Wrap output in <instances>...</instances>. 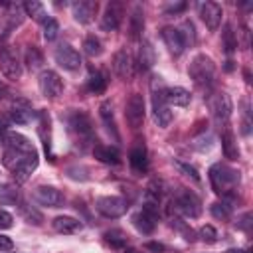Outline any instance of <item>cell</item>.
<instances>
[{
	"label": "cell",
	"instance_id": "1",
	"mask_svg": "<svg viewBox=\"0 0 253 253\" xmlns=\"http://www.w3.org/2000/svg\"><path fill=\"white\" fill-rule=\"evenodd\" d=\"M150 89H152V119L160 128H166L172 123V111L170 105L164 99V83L160 75H152L150 81Z\"/></svg>",
	"mask_w": 253,
	"mask_h": 253
},
{
	"label": "cell",
	"instance_id": "2",
	"mask_svg": "<svg viewBox=\"0 0 253 253\" xmlns=\"http://www.w3.org/2000/svg\"><path fill=\"white\" fill-rule=\"evenodd\" d=\"M210 182L215 194L219 196H229L233 192V188L239 184V172L229 168L227 164H213L210 168Z\"/></svg>",
	"mask_w": 253,
	"mask_h": 253
},
{
	"label": "cell",
	"instance_id": "3",
	"mask_svg": "<svg viewBox=\"0 0 253 253\" xmlns=\"http://www.w3.org/2000/svg\"><path fill=\"white\" fill-rule=\"evenodd\" d=\"M188 75L200 89H210L215 79V63L206 53H198L188 67Z\"/></svg>",
	"mask_w": 253,
	"mask_h": 253
},
{
	"label": "cell",
	"instance_id": "4",
	"mask_svg": "<svg viewBox=\"0 0 253 253\" xmlns=\"http://www.w3.org/2000/svg\"><path fill=\"white\" fill-rule=\"evenodd\" d=\"M95 210L107 219H117V217L126 213L128 202L125 198H121V196H103V198H97Z\"/></svg>",
	"mask_w": 253,
	"mask_h": 253
},
{
	"label": "cell",
	"instance_id": "5",
	"mask_svg": "<svg viewBox=\"0 0 253 253\" xmlns=\"http://www.w3.org/2000/svg\"><path fill=\"white\" fill-rule=\"evenodd\" d=\"M208 105L211 109V115H213L215 125H219V126L221 125H227V121L231 117V109H233L229 95L223 93V91H215V93H211L208 97Z\"/></svg>",
	"mask_w": 253,
	"mask_h": 253
},
{
	"label": "cell",
	"instance_id": "6",
	"mask_svg": "<svg viewBox=\"0 0 253 253\" xmlns=\"http://www.w3.org/2000/svg\"><path fill=\"white\" fill-rule=\"evenodd\" d=\"M0 71L6 79L10 81H18L22 77V63H20V57L16 53L14 47L6 45L0 49Z\"/></svg>",
	"mask_w": 253,
	"mask_h": 253
},
{
	"label": "cell",
	"instance_id": "7",
	"mask_svg": "<svg viewBox=\"0 0 253 253\" xmlns=\"http://www.w3.org/2000/svg\"><path fill=\"white\" fill-rule=\"evenodd\" d=\"M144 115H146V107H144V97L140 93H132L125 105V119L130 125V128H140L144 123Z\"/></svg>",
	"mask_w": 253,
	"mask_h": 253
},
{
	"label": "cell",
	"instance_id": "8",
	"mask_svg": "<svg viewBox=\"0 0 253 253\" xmlns=\"http://www.w3.org/2000/svg\"><path fill=\"white\" fill-rule=\"evenodd\" d=\"M174 208H176L182 215L194 219V217H198V215L202 213V200H200L194 192L182 190V192H178L176 198H174Z\"/></svg>",
	"mask_w": 253,
	"mask_h": 253
},
{
	"label": "cell",
	"instance_id": "9",
	"mask_svg": "<svg viewBox=\"0 0 253 253\" xmlns=\"http://www.w3.org/2000/svg\"><path fill=\"white\" fill-rule=\"evenodd\" d=\"M67 125H69V130L81 138V140H91L93 138V125H91V119L87 113L83 111H71L69 117H67Z\"/></svg>",
	"mask_w": 253,
	"mask_h": 253
},
{
	"label": "cell",
	"instance_id": "10",
	"mask_svg": "<svg viewBox=\"0 0 253 253\" xmlns=\"http://www.w3.org/2000/svg\"><path fill=\"white\" fill-rule=\"evenodd\" d=\"M38 87H40L42 95L47 97V99H57V97L63 93V81H61V77H59L55 71H51V69H45V71L40 73V77H38Z\"/></svg>",
	"mask_w": 253,
	"mask_h": 253
},
{
	"label": "cell",
	"instance_id": "11",
	"mask_svg": "<svg viewBox=\"0 0 253 253\" xmlns=\"http://www.w3.org/2000/svg\"><path fill=\"white\" fill-rule=\"evenodd\" d=\"M53 59L65 71H77L81 67V55L69 43H59L55 47V51H53Z\"/></svg>",
	"mask_w": 253,
	"mask_h": 253
},
{
	"label": "cell",
	"instance_id": "12",
	"mask_svg": "<svg viewBox=\"0 0 253 253\" xmlns=\"http://www.w3.org/2000/svg\"><path fill=\"white\" fill-rule=\"evenodd\" d=\"M123 16H125V10H123V4L121 2H109L105 6V12L101 16V28L105 32H113L121 26L123 22Z\"/></svg>",
	"mask_w": 253,
	"mask_h": 253
},
{
	"label": "cell",
	"instance_id": "13",
	"mask_svg": "<svg viewBox=\"0 0 253 253\" xmlns=\"http://www.w3.org/2000/svg\"><path fill=\"white\" fill-rule=\"evenodd\" d=\"M221 16H223V10L219 4H215V2H202L200 4V18L208 26V30L215 32L221 24Z\"/></svg>",
	"mask_w": 253,
	"mask_h": 253
},
{
	"label": "cell",
	"instance_id": "14",
	"mask_svg": "<svg viewBox=\"0 0 253 253\" xmlns=\"http://www.w3.org/2000/svg\"><path fill=\"white\" fill-rule=\"evenodd\" d=\"M6 115H8V121L16 123V125H26L36 117V113L32 111L30 103L24 101V99H14V103H12V107L8 109Z\"/></svg>",
	"mask_w": 253,
	"mask_h": 253
},
{
	"label": "cell",
	"instance_id": "15",
	"mask_svg": "<svg viewBox=\"0 0 253 253\" xmlns=\"http://www.w3.org/2000/svg\"><path fill=\"white\" fill-rule=\"evenodd\" d=\"M128 162H130V168L136 172V174H142L148 170V152H146V144L144 140H134L130 152H128Z\"/></svg>",
	"mask_w": 253,
	"mask_h": 253
},
{
	"label": "cell",
	"instance_id": "16",
	"mask_svg": "<svg viewBox=\"0 0 253 253\" xmlns=\"http://www.w3.org/2000/svg\"><path fill=\"white\" fill-rule=\"evenodd\" d=\"M132 69H134V63H132V57L128 53V49H119L113 57V71L119 79H130L132 77Z\"/></svg>",
	"mask_w": 253,
	"mask_h": 253
},
{
	"label": "cell",
	"instance_id": "17",
	"mask_svg": "<svg viewBox=\"0 0 253 253\" xmlns=\"http://www.w3.org/2000/svg\"><path fill=\"white\" fill-rule=\"evenodd\" d=\"M34 198L38 204L47 208H59L63 204V194L53 186H38L34 192Z\"/></svg>",
	"mask_w": 253,
	"mask_h": 253
},
{
	"label": "cell",
	"instance_id": "18",
	"mask_svg": "<svg viewBox=\"0 0 253 253\" xmlns=\"http://www.w3.org/2000/svg\"><path fill=\"white\" fill-rule=\"evenodd\" d=\"M97 8H99V4L95 0H77L71 4L73 18L79 24H89L93 20V16L97 14Z\"/></svg>",
	"mask_w": 253,
	"mask_h": 253
},
{
	"label": "cell",
	"instance_id": "19",
	"mask_svg": "<svg viewBox=\"0 0 253 253\" xmlns=\"http://www.w3.org/2000/svg\"><path fill=\"white\" fill-rule=\"evenodd\" d=\"M162 40H164V43H166V47L172 55H182L184 53L186 43H184V38H182L178 28H174V26L162 28Z\"/></svg>",
	"mask_w": 253,
	"mask_h": 253
},
{
	"label": "cell",
	"instance_id": "20",
	"mask_svg": "<svg viewBox=\"0 0 253 253\" xmlns=\"http://www.w3.org/2000/svg\"><path fill=\"white\" fill-rule=\"evenodd\" d=\"M38 162H40V158H38V152L34 150V152H30L14 170H12V174H14V178H16V182L18 184H22V182H26L30 176H32V172L38 168Z\"/></svg>",
	"mask_w": 253,
	"mask_h": 253
},
{
	"label": "cell",
	"instance_id": "21",
	"mask_svg": "<svg viewBox=\"0 0 253 253\" xmlns=\"http://www.w3.org/2000/svg\"><path fill=\"white\" fill-rule=\"evenodd\" d=\"M156 221H158V215H154V213H150L146 210H140V211H136L132 215V225L144 235H150L156 229Z\"/></svg>",
	"mask_w": 253,
	"mask_h": 253
},
{
	"label": "cell",
	"instance_id": "22",
	"mask_svg": "<svg viewBox=\"0 0 253 253\" xmlns=\"http://www.w3.org/2000/svg\"><path fill=\"white\" fill-rule=\"evenodd\" d=\"M51 227L57 231V233H63V235H71V233H79L83 229V223L71 215H57L53 217L51 221Z\"/></svg>",
	"mask_w": 253,
	"mask_h": 253
},
{
	"label": "cell",
	"instance_id": "23",
	"mask_svg": "<svg viewBox=\"0 0 253 253\" xmlns=\"http://www.w3.org/2000/svg\"><path fill=\"white\" fill-rule=\"evenodd\" d=\"M164 99L168 105H174V107H188L190 101H192V95L188 89L184 87H166L164 89Z\"/></svg>",
	"mask_w": 253,
	"mask_h": 253
},
{
	"label": "cell",
	"instance_id": "24",
	"mask_svg": "<svg viewBox=\"0 0 253 253\" xmlns=\"http://www.w3.org/2000/svg\"><path fill=\"white\" fill-rule=\"evenodd\" d=\"M4 146H10V148H16V150H22V152H32L36 150L30 142L28 136L20 134V132H14V130H6L4 132V138H2Z\"/></svg>",
	"mask_w": 253,
	"mask_h": 253
},
{
	"label": "cell",
	"instance_id": "25",
	"mask_svg": "<svg viewBox=\"0 0 253 253\" xmlns=\"http://www.w3.org/2000/svg\"><path fill=\"white\" fill-rule=\"evenodd\" d=\"M99 117H101L105 128H107V132H109L115 140H119V132H117V125H115L113 105H111V101H103V103H101V107H99Z\"/></svg>",
	"mask_w": 253,
	"mask_h": 253
},
{
	"label": "cell",
	"instance_id": "26",
	"mask_svg": "<svg viewBox=\"0 0 253 253\" xmlns=\"http://www.w3.org/2000/svg\"><path fill=\"white\" fill-rule=\"evenodd\" d=\"M93 154H95V158H97L99 162H105V164H119V162H121V152H119L115 146L95 144Z\"/></svg>",
	"mask_w": 253,
	"mask_h": 253
},
{
	"label": "cell",
	"instance_id": "27",
	"mask_svg": "<svg viewBox=\"0 0 253 253\" xmlns=\"http://www.w3.org/2000/svg\"><path fill=\"white\" fill-rule=\"evenodd\" d=\"M156 63V53L150 42H142L140 49H138V69L140 71H148L152 65Z\"/></svg>",
	"mask_w": 253,
	"mask_h": 253
},
{
	"label": "cell",
	"instance_id": "28",
	"mask_svg": "<svg viewBox=\"0 0 253 253\" xmlns=\"http://www.w3.org/2000/svg\"><path fill=\"white\" fill-rule=\"evenodd\" d=\"M221 148H223L225 158H229V160H237L239 158V148H237V142H235V134L227 126H225V130L221 134Z\"/></svg>",
	"mask_w": 253,
	"mask_h": 253
},
{
	"label": "cell",
	"instance_id": "29",
	"mask_svg": "<svg viewBox=\"0 0 253 253\" xmlns=\"http://www.w3.org/2000/svg\"><path fill=\"white\" fill-rule=\"evenodd\" d=\"M128 30H130V38L132 40H138L142 36V30H144V12L140 6H134L132 14H130V20H128Z\"/></svg>",
	"mask_w": 253,
	"mask_h": 253
},
{
	"label": "cell",
	"instance_id": "30",
	"mask_svg": "<svg viewBox=\"0 0 253 253\" xmlns=\"http://www.w3.org/2000/svg\"><path fill=\"white\" fill-rule=\"evenodd\" d=\"M105 89H107V75L103 71L91 69L89 79H87V91L93 95H101V93H105Z\"/></svg>",
	"mask_w": 253,
	"mask_h": 253
},
{
	"label": "cell",
	"instance_id": "31",
	"mask_svg": "<svg viewBox=\"0 0 253 253\" xmlns=\"http://www.w3.org/2000/svg\"><path fill=\"white\" fill-rule=\"evenodd\" d=\"M34 152V150H32ZM30 152H22V150H16V148H10V146H4V154H2V164L8 168V170H14Z\"/></svg>",
	"mask_w": 253,
	"mask_h": 253
},
{
	"label": "cell",
	"instance_id": "32",
	"mask_svg": "<svg viewBox=\"0 0 253 253\" xmlns=\"http://www.w3.org/2000/svg\"><path fill=\"white\" fill-rule=\"evenodd\" d=\"M20 202V192L12 184H0V206H14Z\"/></svg>",
	"mask_w": 253,
	"mask_h": 253
},
{
	"label": "cell",
	"instance_id": "33",
	"mask_svg": "<svg viewBox=\"0 0 253 253\" xmlns=\"http://www.w3.org/2000/svg\"><path fill=\"white\" fill-rule=\"evenodd\" d=\"M24 61H26V65H28L30 71H36L43 63V55H42V51L36 45H28L26 47V53H24Z\"/></svg>",
	"mask_w": 253,
	"mask_h": 253
},
{
	"label": "cell",
	"instance_id": "34",
	"mask_svg": "<svg viewBox=\"0 0 253 253\" xmlns=\"http://www.w3.org/2000/svg\"><path fill=\"white\" fill-rule=\"evenodd\" d=\"M24 10H26V14L28 16H32L36 22H45L49 16L45 14V10H43V6L38 2V0H28V2H24Z\"/></svg>",
	"mask_w": 253,
	"mask_h": 253
},
{
	"label": "cell",
	"instance_id": "35",
	"mask_svg": "<svg viewBox=\"0 0 253 253\" xmlns=\"http://www.w3.org/2000/svg\"><path fill=\"white\" fill-rule=\"evenodd\" d=\"M221 45H223V49H225L227 55L237 49V36H235V32H233L231 24H225V28H223V32H221Z\"/></svg>",
	"mask_w": 253,
	"mask_h": 253
},
{
	"label": "cell",
	"instance_id": "36",
	"mask_svg": "<svg viewBox=\"0 0 253 253\" xmlns=\"http://www.w3.org/2000/svg\"><path fill=\"white\" fill-rule=\"evenodd\" d=\"M210 211H211V215H213V217H217V219L225 221V219H229V217H231V211H233V208H231V204H229L227 200H221V202H215V204H211Z\"/></svg>",
	"mask_w": 253,
	"mask_h": 253
},
{
	"label": "cell",
	"instance_id": "37",
	"mask_svg": "<svg viewBox=\"0 0 253 253\" xmlns=\"http://www.w3.org/2000/svg\"><path fill=\"white\" fill-rule=\"evenodd\" d=\"M83 51H85L89 57H99V55L103 53V43H101V40L95 38V36H87V38L83 40Z\"/></svg>",
	"mask_w": 253,
	"mask_h": 253
},
{
	"label": "cell",
	"instance_id": "38",
	"mask_svg": "<svg viewBox=\"0 0 253 253\" xmlns=\"http://www.w3.org/2000/svg\"><path fill=\"white\" fill-rule=\"evenodd\" d=\"M105 241L111 243L113 247L121 249V247H125L128 243V237H126V233L123 229H111V231H105Z\"/></svg>",
	"mask_w": 253,
	"mask_h": 253
},
{
	"label": "cell",
	"instance_id": "39",
	"mask_svg": "<svg viewBox=\"0 0 253 253\" xmlns=\"http://www.w3.org/2000/svg\"><path fill=\"white\" fill-rule=\"evenodd\" d=\"M8 26H6V32L8 30H12V28H16V26H20L22 24V6L20 4H8Z\"/></svg>",
	"mask_w": 253,
	"mask_h": 253
},
{
	"label": "cell",
	"instance_id": "40",
	"mask_svg": "<svg viewBox=\"0 0 253 253\" xmlns=\"http://www.w3.org/2000/svg\"><path fill=\"white\" fill-rule=\"evenodd\" d=\"M20 211H22V215H24V219H26L28 223H34V225H42V221H43V215H42L38 210H34L32 206H28V204H22V206H20Z\"/></svg>",
	"mask_w": 253,
	"mask_h": 253
},
{
	"label": "cell",
	"instance_id": "41",
	"mask_svg": "<svg viewBox=\"0 0 253 253\" xmlns=\"http://www.w3.org/2000/svg\"><path fill=\"white\" fill-rule=\"evenodd\" d=\"M57 34H59V24H57V20H55V18H47V20L43 22V38H45L47 42H53V40L57 38Z\"/></svg>",
	"mask_w": 253,
	"mask_h": 253
},
{
	"label": "cell",
	"instance_id": "42",
	"mask_svg": "<svg viewBox=\"0 0 253 253\" xmlns=\"http://www.w3.org/2000/svg\"><path fill=\"white\" fill-rule=\"evenodd\" d=\"M178 30H180V34H182V38H184L186 47H188L190 43H194V42H196V30H194V24H192L190 20L182 22V26H180Z\"/></svg>",
	"mask_w": 253,
	"mask_h": 253
},
{
	"label": "cell",
	"instance_id": "43",
	"mask_svg": "<svg viewBox=\"0 0 253 253\" xmlns=\"http://www.w3.org/2000/svg\"><path fill=\"white\" fill-rule=\"evenodd\" d=\"M174 166L182 172V174H186V176H190L192 180H200V174H198V170L194 168V166H190V164H186V162H182V160H174Z\"/></svg>",
	"mask_w": 253,
	"mask_h": 253
},
{
	"label": "cell",
	"instance_id": "44",
	"mask_svg": "<svg viewBox=\"0 0 253 253\" xmlns=\"http://www.w3.org/2000/svg\"><path fill=\"white\" fill-rule=\"evenodd\" d=\"M200 237L206 241V243H215L217 241V231L213 225H202L200 227Z\"/></svg>",
	"mask_w": 253,
	"mask_h": 253
},
{
	"label": "cell",
	"instance_id": "45",
	"mask_svg": "<svg viewBox=\"0 0 253 253\" xmlns=\"http://www.w3.org/2000/svg\"><path fill=\"white\" fill-rule=\"evenodd\" d=\"M12 221H14V217H12L6 210H0V229H8V227H12Z\"/></svg>",
	"mask_w": 253,
	"mask_h": 253
},
{
	"label": "cell",
	"instance_id": "46",
	"mask_svg": "<svg viewBox=\"0 0 253 253\" xmlns=\"http://www.w3.org/2000/svg\"><path fill=\"white\" fill-rule=\"evenodd\" d=\"M10 249H14V241L8 235H2L0 233V253L2 251H10Z\"/></svg>",
	"mask_w": 253,
	"mask_h": 253
},
{
	"label": "cell",
	"instance_id": "47",
	"mask_svg": "<svg viewBox=\"0 0 253 253\" xmlns=\"http://www.w3.org/2000/svg\"><path fill=\"white\" fill-rule=\"evenodd\" d=\"M186 10V2H176V4H170L166 6V14H178V12H184Z\"/></svg>",
	"mask_w": 253,
	"mask_h": 253
},
{
	"label": "cell",
	"instance_id": "48",
	"mask_svg": "<svg viewBox=\"0 0 253 253\" xmlns=\"http://www.w3.org/2000/svg\"><path fill=\"white\" fill-rule=\"evenodd\" d=\"M241 36H243L241 45H243V47H249V30H247V26H243V28H241Z\"/></svg>",
	"mask_w": 253,
	"mask_h": 253
},
{
	"label": "cell",
	"instance_id": "49",
	"mask_svg": "<svg viewBox=\"0 0 253 253\" xmlns=\"http://www.w3.org/2000/svg\"><path fill=\"white\" fill-rule=\"evenodd\" d=\"M249 219H251V215H249V213H245V215H243V219H241V223H239V225H241V227H243V229H249Z\"/></svg>",
	"mask_w": 253,
	"mask_h": 253
},
{
	"label": "cell",
	"instance_id": "50",
	"mask_svg": "<svg viewBox=\"0 0 253 253\" xmlns=\"http://www.w3.org/2000/svg\"><path fill=\"white\" fill-rule=\"evenodd\" d=\"M148 249H154L156 253H160V251H162V245H158V243H148Z\"/></svg>",
	"mask_w": 253,
	"mask_h": 253
},
{
	"label": "cell",
	"instance_id": "51",
	"mask_svg": "<svg viewBox=\"0 0 253 253\" xmlns=\"http://www.w3.org/2000/svg\"><path fill=\"white\" fill-rule=\"evenodd\" d=\"M4 132H6V123L0 121V142H2V138H4Z\"/></svg>",
	"mask_w": 253,
	"mask_h": 253
},
{
	"label": "cell",
	"instance_id": "52",
	"mask_svg": "<svg viewBox=\"0 0 253 253\" xmlns=\"http://www.w3.org/2000/svg\"><path fill=\"white\" fill-rule=\"evenodd\" d=\"M6 95H8V89H6V87H4L2 83H0V101H2V99H4Z\"/></svg>",
	"mask_w": 253,
	"mask_h": 253
},
{
	"label": "cell",
	"instance_id": "53",
	"mask_svg": "<svg viewBox=\"0 0 253 253\" xmlns=\"http://www.w3.org/2000/svg\"><path fill=\"white\" fill-rule=\"evenodd\" d=\"M225 253H247V251H241V249H229V251H225Z\"/></svg>",
	"mask_w": 253,
	"mask_h": 253
},
{
	"label": "cell",
	"instance_id": "54",
	"mask_svg": "<svg viewBox=\"0 0 253 253\" xmlns=\"http://www.w3.org/2000/svg\"><path fill=\"white\" fill-rule=\"evenodd\" d=\"M126 253H138V251H126Z\"/></svg>",
	"mask_w": 253,
	"mask_h": 253
}]
</instances>
